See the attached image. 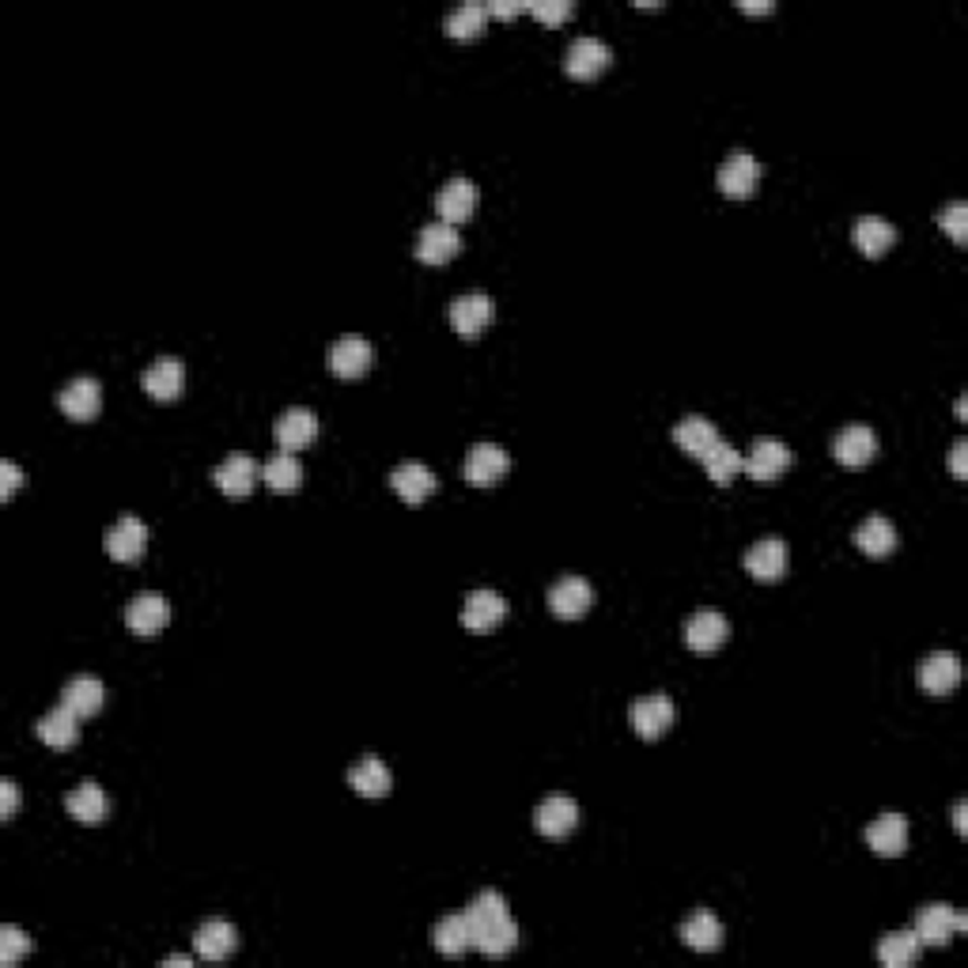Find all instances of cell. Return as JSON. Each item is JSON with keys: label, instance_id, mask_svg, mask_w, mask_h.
<instances>
[{"label": "cell", "instance_id": "37", "mask_svg": "<svg viewBox=\"0 0 968 968\" xmlns=\"http://www.w3.org/2000/svg\"><path fill=\"white\" fill-rule=\"evenodd\" d=\"M919 949L923 946H919L916 930H890V935L877 943V961L890 965V968H908V965H916Z\"/></svg>", "mask_w": 968, "mask_h": 968}, {"label": "cell", "instance_id": "34", "mask_svg": "<svg viewBox=\"0 0 968 968\" xmlns=\"http://www.w3.org/2000/svg\"><path fill=\"white\" fill-rule=\"evenodd\" d=\"M681 943L696 949V954H712V949L723 946V927H719L712 912H696V916H689L685 927H681Z\"/></svg>", "mask_w": 968, "mask_h": 968}, {"label": "cell", "instance_id": "7", "mask_svg": "<svg viewBox=\"0 0 968 968\" xmlns=\"http://www.w3.org/2000/svg\"><path fill=\"white\" fill-rule=\"evenodd\" d=\"M760 182V163L753 152H731L719 163L715 185L726 193V198H749Z\"/></svg>", "mask_w": 968, "mask_h": 968}, {"label": "cell", "instance_id": "45", "mask_svg": "<svg viewBox=\"0 0 968 968\" xmlns=\"http://www.w3.org/2000/svg\"><path fill=\"white\" fill-rule=\"evenodd\" d=\"M15 806H20V787L12 784V779H0V817H12Z\"/></svg>", "mask_w": 968, "mask_h": 968}, {"label": "cell", "instance_id": "12", "mask_svg": "<svg viewBox=\"0 0 968 968\" xmlns=\"http://www.w3.org/2000/svg\"><path fill=\"white\" fill-rule=\"evenodd\" d=\"M508 469H511V455L500 443H477V447H469L461 474H466L469 485H496Z\"/></svg>", "mask_w": 968, "mask_h": 968}, {"label": "cell", "instance_id": "40", "mask_svg": "<svg viewBox=\"0 0 968 968\" xmlns=\"http://www.w3.org/2000/svg\"><path fill=\"white\" fill-rule=\"evenodd\" d=\"M488 26V4L481 0H466L455 12H447V34L450 39H477Z\"/></svg>", "mask_w": 968, "mask_h": 968}, {"label": "cell", "instance_id": "42", "mask_svg": "<svg viewBox=\"0 0 968 968\" xmlns=\"http://www.w3.org/2000/svg\"><path fill=\"white\" fill-rule=\"evenodd\" d=\"M31 949H34V943L23 935L20 927H12V923H4V927H0V961H4V965H15L23 954H31Z\"/></svg>", "mask_w": 968, "mask_h": 968}, {"label": "cell", "instance_id": "21", "mask_svg": "<svg viewBox=\"0 0 968 968\" xmlns=\"http://www.w3.org/2000/svg\"><path fill=\"white\" fill-rule=\"evenodd\" d=\"M145 394H152L156 402H174V397L182 394V383H185V368L179 357H156L152 363H148L145 371Z\"/></svg>", "mask_w": 968, "mask_h": 968}, {"label": "cell", "instance_id": "15", "mask_svg": "<svg viewBox=\"0 0 968 968\" xmlns=\"http://www.w3.org/2000/svg\"><path fill=\"white\" fill-rule=\"evenodd\" d=\"M416 257H421L424 265H443L450 262L458 251H461V238L455 224H443V220H435V224H424L421 235H416Z\"/></svg>", "mask_w": 968, "mask_h": 968}, {"label": "cell", "instance_id": "29", "mask_svg": "<svg viewBox=\"0 0 968 968\" xmlns=\"http://www.w3.org/2000/svg\"><path fill=\"white\" fill-rule=\"evenodd\" d=\"M65 810L68 817H76L79 825H99L106 810H110V798H106V790L99 784L87 779V784H79L65 795Z\"/></svg>", "mask_w": 968, "mask_h": 968}, {"label": "cell", "instance_id": "33", "mask_svg": "<svg viewBox=\"0 0 968 968\" xmlns=\"http://www.w3.org/2000/svg\"><path fill=\"white\" fill-rule=\"evenodd\" d=\"M719 439L715 424L708 421V416H681L678 424H673V443H678L685 455H704L708 447Z\"/></svg>", "mask_w": 968, "mask_h": 968}, {"label": "cell", "instance_id": "24", "mask_svg": "<svg viewBox=\"0 0 968 968\" xmlns=\"http://www.w3.org/2000/svg\"><path fill=\"white\" fill-rule=\"evenodd\" d=\"M866 843L885 859L904 855V848H908V817H901V813L874 817V821L866 825Z\"/></svg>", "mask_w": 968, "mask_h": 968}, {"label": "cell", "instance_id": "44", "mask_svg": "<svg viewBox=\"0 0 968 968\" xmlns=\"http://www.w3.org/2000/svg\"><path fill=\"white\" fill-rule=\"evenodd\" d=\"M23 485V474H20V466H15V461H0V500H12L15 496V488Z\"/></svg>", "mask_w": 968, "mask_h": 968}, {"label": "cell", "instance_id": "17", "mask_svg": "<svg viewBox=\"0 0 968 968\" xmlns=\"http://www.w3.org/2000/svg\"><path fill=\"white\" fill-rule=\"evenodd\" d=\"M508 617V602H503V594L496 591H474L466 598V606H461V625L469 628V632H492L500 620Z\"/></svg>", "mask_w": 968, "mask_h": 968}, {"label": "cell", "instance_id": "41", "mask_svg": "<svg viewBox=\"0 0 968 968\" xmlns=\"http://www.w3.org/2000/svg\"><path fill=\"white\" fill-rule=\"evenodd\" d=\"M938 224L957 246L968 243V204L965 201H949L943 212H938Z\"/></svg>", "mask_w": 968, "mask_h": 968}, {"label": "cell", "instance_id": "47", "mask_svg": "<svg viewBox=\"0 0 968 968\" xmlns=\"http://www.w3.org/2000/svg\"><path fill=\"white\" fill-rule=\"evenodd\" d=\"M522 0H492V4H488V15H500V20H514V15L522 12Z\"/></svg>", "mask_w": 968, "mask_h": 968}, {"label": "cell", "instance_id": "28", "mask_svg": "<svg viewBox=\"0 0 968 968\" xmlns=\"http://www.w3.org/2000/svg\"><path fill=\"white\" fill-rule=\"evenodd\" d=\"M390 485L402 496L405 503H424L435 492V474L424 461H402V466L390 474Z\"/></svg>", "mask_w": 968, "mask_h": 968}, {"label": "cell", "instance_id": "1", "mask_svg": "<svg viewBox=\"0 0 968 968\" xmlns=\"http://www.w3.org/2000/svg\"><path fill=\"white\" fill-rule=\"evenodd\" d=\"M466 923H469V938L481 949L485 957H508L514 946H519V927H514V916L503 901V893L485 890L474 896V904L466 908Z\"/></svg>", "mask_w": 968, "mask_h": 968}, {"label": "cell", "instance_id": "32", "mask_svg": "<svg viewBox=\"0 0 968 968\" xmlns=\"http://www.w3.org/2000/svg\"><path fill=\"white\" fill-rule=\"evenodd\" d=\"M855 545L863 549L866 556H890L896 549V526L885 514H870L855 526Z\"/></svg>", "mask_w": 968, "mask_h": 968}, {"label": "cell", "instance_id": "8", "mask_svg": "<svg viewBox=\"0 0 968 968\" xmlns=\"http://www.w3.org/2000/svg\"><path fill=\"white\" fill-rule=\"evenodd\" d=\"M613 61V50L606 46L602 39H591V34H583V39L567 42L564 50V73L575 76V79H594L602 73V68H609Z\"/></svg>", "mask_w": 968, "mask_h": 968}, {"label": "cell", "instance_id": "31", "mask_svg": "<svg viewBox=\"0 0 968 968\" xmlns=\"http://www.w3.org/2000/svg\"><path fill=\"white\" fill-rule=\"evenodd\" d=\"M851 243H855L866 257H877L896 243V227L882 216H863V220H855V227H851Z\"/></svg>", "mask_w": 968, "mask_h": 968}, {"label": "cell", "instance_id": "23", "mask_svg": "<svg viewBox=\"0 0 968 968\" xmlns=\"http://www.w3.org/2000/svg\"><path fill=\"white\" fill-rule=\"evenodd\" d=\"M238 949V930L231 927L227 919H209L198 927L193 935V954L204 957V961H227Z\"/></svg>", "mask_w": 968, "mask_h": 968}, {"label": "cell", "instance_id": "46", "mask_svg": "<svg viewBox=\"0 0 968 968\" xmlns=\"http://www.w3.org/2000/svg\"><path fill=\"white\" fill-rule=\"evenodd\" d=\"M949 469H954L957 481H965L968 477V443L965 439H957L954 450H949Z\"/></svg>", "mask_w": 968, "mask_h": 968}, {"label": "cell", "instance_id": "27", "mask_svg": "<svg viewBox=\"0 0 968 968\" xmlns=\"http://www.w3.org/2000/svg\"><path fill=\"white\" fill-rule=\"evenodd\" d=\"M34 734H39L50 749H68V745H76V738H79V715L73 712V708L57 704L53 712H46L39 719Z\"/></svg>", "mask_w": 968, "mask_h": 968}, {"label": "cell", "instance_id": "9", "mask_svg": "<svg viewBox=\"0 0 968 968\" xmlns=\"http://www.w3.org/2000/svg\"><path fill=\"white\" fill-rule=\"evenodd\" d=\"M575 825H579V806H575V798H567V795H549L534 810V829L549 840L572 837Z\"/></svg>", "mask_w": 968, "mask_h": 968}, {"label": "cell", "instance_id": "48", "mask_svg": "<svg viewBox=\"0 0 968 968\" xmlns=\"http://www.w3.org/2000/svg\"><path fill=\"white\" fill-rule=\"evenodd\" d=\"M954 825H957V832H965V802L954 806Z\"/></svg>", "mask_w": 968, "mask_h": 968}, {"label": "cell", "instance_id": "50", "mask_svg": "<svg viewBox=\"0 0 968 968\" xmlns=\"http://www.w3.org/2000/svg\"><path fill=\"white\" fill-rule=\"evenodd\" d=\"M167 968H190V957H167Z\"/></svg>", "mask_w": 968, "mask_h": 968}, {"label": "cell", "instance_id": "43", "mask_svg": "<svg viewBox=\"0 0 968 968\" xmlns=\"http://www.w3.org/2000/svg\"><path fill=\"white\" fill-rule=\"evenodd\" d=\"M526 12H534L541 23H564L572 15V0H530Z\"/></svg>", "mask_w": 968, "mask_h": 968}, {"label": "cell", "instance_id": "14", "mask_svg": "<svg viewBox=\"0 0 968 968\" xmlns=\"http://www.w3.org/2000/svg\"><path fill=\"white\" fill-rule=\"evenodd\" d=\"M591 606H594V591L583 575H564V579H556L553 586H549V609H553L556 617L575 620Z\"/></svg>", "mask_w": 968, "mask_h": 968}, {"label": "cell", "instance_id": "4", "mask_svg": "<svg viewBox=\"0 0 968 968\" xmlns=\"http://www.w3.org/2000/svg\"><path fill=\"white\" fill-rule=\"evenodd\" d=\"M371 363H375V344L363 341V337H341V341H333L330 349H326V368L341 379L368 375Z\"/></svg>", "mask_w": 968, "mask_h": 968}, {"label": "cell", "instance_id": "30", "mask_svg": "<svg viewBox=\"0 0 968 968\" xmlns=\"http://www.w3.org/2000/svg\"><path fill=\"white\" fill-rule=\"evenodd\" d=\"M103 700H106V689H103L99 678H92V673H79V678H73L65 689H61V704L73 708L79 719L103 712Z\"/></svg>", "mask_w": 968, "mask_h": 968}, {"label": "cell", "instance_id": "3", "mask_svg": "<svg viewBox=\"0 0 968 968\" xmlns=\"http://www.w3.org/2000/svg\"><path fill=\"white\" fill-rule=\"evenodd\" d=\"M965 927H968V919L961 916V912L949 908V904H923L912 930H916L919 946H949L957 930H965Z\"/></svg>", "mask_w": 968, "mask_h": 968}, {"label": "cell", "instance_id": "35", "mask_svg": "<svg viewBox=\"0 0 968 968\" xmlns=\"http://www.w3.org/2000/svg\"><path fill=\"white\" fill-rule=\"evenodd\" d=\"M700 461H704L708 477H712L715 485H731L734 477L742 474V461H745V455H738V450H734V447H731V443H726V439H715L712 447H708L704 455H700Z\"/></svg>", "mask_w": 968, "mask_h": 968}, {"label": "cell", "instance_id": "19", "mask_svg": "<svg viewBox=\"0 0 968 968\" xmlns=\"http://www.w3.org/2000/svg\"><path fill=\"white\" fill-rule=\"evenodd\" d=\"M745 572L757 583H776L787 572V545L779 538H760L757 545H749L745 553Z\"/></svg>", "mask_w": 968, "mask_h": 968}, {"label": "cell", "instance_id": "25", "mask_svg": "<svg viewBox=\"0 0 968 968\" xmlns=\"http://www.w3.org/2000/svg\"><path fill=\"white\" fill-rule=\"evenodd\" d=\"M315 439H318V416H315V408L296 405V408H288V413H280V421H277V443H280V450H291V455H296V450L310 447Z\"/></svg>", "mask_w": 968, "mask_h": 968}, {"label": "cell", "instance_id": "38", "mask_svg": "<svg viewBox=\"0 0 968 968\" xmlns=\"http://www.w3.org/2000/svg\"><path fill=\"white\" fill-rule=\"evenodd\" d=\"M432 946L439 949L443 957H461L469 946H474V938H469V923H466V912L461 916H447L435 923L432 930Z\"/></svg>", "mask_w": 968, "mask_h": 968}, {"label": "cell", "instance_id": "22", "mask_svg": "<svg viewBox=\"0 0 968 968\" xmlns=\"http://www.w3.org/2000/svg\"><path fill=\"white\" fill-rule=\"evenodd\" d=\"M474 209H477V185L469 179H450L435 193V212H439L443 224H461V220L474 216Z\"/></svg>", "mask_w": 968, "mask_h": 968}, {"label": "cell", "instance_id": "2", "mask_svg": "<svg viewBox=\"0 0 968 968\" xmlns=\"http://www.w3.org/2000/svg\"><path fill=\"white\" fill-rule=\"evenodd\" d=\"M673 719H678V708H673V700L666 696V692H651V696H639L632 708H628V723H632V731L639 734V738H662L666 731L673 726Z\"/></svg>", "mask_w": 968, "mask_h": 968}, {"label": "cell", "instance_id": "26", "mask_svg": "<svg viewBox=\"0 0 968 968\" xmlns=\"http://www.w3.org/2000/svg\"><path fill=\"white\" fill-rule=\"evenodd\" d=\"M257 474H262V469H257V461L251 455H227L212 469V481H216V488L224 496H251V488L257 485Z\"/></svg>", "mask_w": 968, "mask_h": 968}, {"label": "cell", "instance_id": "11", "mask_svg": "<svg viewBox=\"0 0 968 968\" xmlns=\"http://www.w3.org/2000/svg\"><path fill=\"white\" fill-rule=\"evenodd\" d=\"M167 620H171V606H167V598H163V594H156V591L137 594V598H132L129 606H126L129 632H137V636H145V639H152L156 632H163Z\"/></svg>", "mask_w": 968, "mask_h": 968}, {"label": "cell", "instance_id": "5", "mask_svg": "<svg viewBox=\"0 0 968 968\" xmlns=\"http://www.w3.org/2000/svg\"><path fill=\"white\" fill-rule=\"evenodd\" d=\"M787 466H790L787 443L772 439V435H760L742 461V474H749L753 481H776V477L787 474Z\"/></svg>", "mask_w": 968, "mask_h": 968}, {"label": "cell", "instance_id": "16", "mask_svg": "<svg viewBox=\"0 0 968 968\" xmlns=\"http://www.w3.org/2000/svg\"><path fill=\"white\" fill-rule=\"evenodd\" d=\"M57 405H61V413H65L68 421H95V416H99V408H103V386L95 383V379L79 375L57 394Z\"/></svg>", "mask_w": 968, "mask_h": 968}, {"label": "cell", "instance_id": "10", "mask_svg": "<svg viewBox=\"0 0 968 968\" xmlns=\"http://www.w3.org/2000/svg\"><path fill=\"white\" fill-rule=\"evenodd\" d=\"M145 549H148V526L137 514H121V519L106 530V553H110L114 561L132 564L145 556Z\"/></svg>", "mask_w": 968, "mask_h": 968}, {"label": "cell", "instance_id": "18", "mask_svg": "<svg viewBox=\"0 0 968 968\" xmlns=\"http://www.w3.org/2000/svg\"><path fill=\"white\" fill-rule=\"evenodd\" d=\"M832 455H837L840 466H851V469L866 466V461L877 455L874 428H870V424H848V428L832 439Z\"/></svg>", "mask_w": 968, "mask_h": 968}, {"label": "cell", "instance_id": "13", "mask_svg": "<svg viewBox=\"0 0 968 968\" xmlns=\"http://www.w3.org/2000/svg\"><path fill=\"white\" fill-rule=\"evenodd\" d=\"M726 636H731V620H726L723 613H715V609H700V613H692V617L685 620L689 651L712 655V651H719V647L726 643Z\"/></svg>", "mask_w": 968, "mask_h": 968}, {"label": "cell", "instance_id": "20", "mask_svg": "<svg viewBox=\"0 0 968 968\" xmlns=\"http://www.w3.org/2000/svg\"><path fill=\"white\" fill-rule=\"evenodd\" d=\"M916 678L930 696H946V692L961 681V659H957L954 651H930L927 659L919 662Z\"/></svg>", "mask_w": 968, "mask_h": 968}, {"label": "cell", "instance_id": "39", "mask_svg": "<svg viewBox=\"0 0 968 968\" xmlns=\"http://www.w3.org/2000/svg\"><path fill=\"white\" fill-rule=\"evenodd\" d=\"M262 477L273 492H296V488L304 485V466H299V458L291 455V450H280V455H273L262 466Z\"/></svg>", "mask_w": 968, "mask_h": 968}, {"label": "cell", "instance_id": "49", "mask_svg": "<svg viewBox=\"0 0 968 968\" xmlns=\"http://www.w3.org/2000/svg\"><path fill=\"white\" fill-rule=\"evenodd\" d=\"M742 12H772V4H768V0H760V4H749V0H745Z\"/></svg>", "mask_w": 968, "mask_h": 968}, {"label": "cell", "instance_id": "6", "mask_svg": "<svg viewBox=\"0 0 968 968\" xmlns=\"http://www.w3.org/2000/svg\"><path fill=\"white\" fill-rule=\"evenodd\" d=\"M492 315H496L492 296H485V291H466V296H458L455 304H450V326H455V333L466 337V341L481 337L488 330V322H492Z\"/></svg>", "mask_w": 968, "mask_h": 968}, {"label": "cell", "instance_id": "36", "mask_svg": "<svg viewBox=\"0 0 968 968\" xmlns=\"http://www.w3.org/2000/svg\"><path fill=\"white\" fill-rule=\"evenodd\" d=\"M349 784L363 798H383L386 790H390V768L379 757H363V760H357V765H352Z\"/></svg>", "mask_w": 968, "mask_h": 968}]
</instances>
